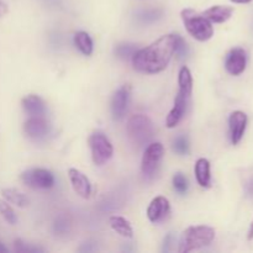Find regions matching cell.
<instances>
[{"label":"cell","instance_id":"obj_1","mask_svg":"<svg viewBox=\"0 0 253 253\" xmlns=\"http://www.w3.org/2000/svg\"><path fill=\"white\" fill-rule=\"evenodd\" d=\"M174 41L175 34L163 35L150 46L137 49L131 58L133 68L148 74L162 72L174 54Z\"/></svg>","mask_w":253,"mask_h":253},{"label":"cell","instance_id":"obj_2","mask_svg":"<svg viewBox=\"0 0 253 253\" xmlns=\"http://www.w3.org/2000/svg\"><path fill=\"white\" fill-rule=\"evenodd\" d=\"M215 239V230L209 226H190L182 234L179 240V253H188L211 244Z\"/></svg>","mask_w":253,"mask_h":253},{"label":"cell","instance_id":"obj_3","mask_svg":"<svg viewBox=\"0 0 253 253\" xmlns=\"http://www.w3.org/2000/svg\"><path fill=\"white\" fill-rule=\"evenodd\" d=\"M183 24L187 31L198 41H208L214 35L211 22L203 14H199L193 9H184L180 12Z\"/></svg>","mask_w":253,"mask_h":253},{"label":"cell","instance_id":"obj_4","mask_svg":"<svg viewBox=\"0 0 253 253\" xmlns=\"http://www.w3.org/2000/svg\"><path fill=\"white\" fill-rule=\"evenodd\" d=\"M126 131H127L131 142L133 145H137L138 147L150 142L155 135V127H153L152 121L148 116L142 115V114H136L128 119Z\"/></svg>","mask_w":253,"mask_h":253},{"label":"cell","instance_id":"obj_5","mask_svg":"<svg viewBox=\"0 0 253 253\" xmlns=\"http://www.w3.org/2000/svg\"><path fill=\"white\" fill-rule=\"evenodd\" d=\"M89 146H90L93 162L96 166H103L113 157L114 148L110 140L101 131H94L89 136Z\"/></svg>","mask_w":253,"mask_h":253},{"label":"cell","instance_id":"obj_6","mask_svg":"<svg viewBox=\"0 0 253 253\" xmlns=\"http://www.w3.org/2000/svg\"><path fill=\"white\" fill-rule=\"evenodd\" d=\"M163 156H165V147L161 142H153L147 146L141 162V170L145 179H152L155 177Z\"/></svg>","mask_w":253,"mask_h":253},{"label":"cell","instance_id":"obj_7","mask_svg":"<svg viewBox=\"0 0 253 253\" xmlns=\"http://www.w3.org/2000/svg\"><path fill=\"white\" fill-rule=\"evenodd\" d=\"M21 180L32 189H49L54 184V175L43 168H31L21 173Z\"/></svg>","mask_w":253,"mask_h":253},{"label":"cell","instance_id":"obj_8","mask_svg":"<svg viewBox=\"0 0 253 253\" xmlns=\"http://www.w3.org/2000/svg\"><path fill=\"white\" fill-rule=\"evenodd\" d=\"M24 131L27 137L31 140L41 141L47 137L51 131V126H49L48 121L44 120L43 116H31L25 123Z\"/></svg>","mask_w":253,"mask_h":253},{"label":"cell","instance_id":"obj_9","mask_svg":"<svg viewBox=\"0 0 253 253\" xmlns=\"http://www.w3.org/2000/svg\"><path fill=\"white\" fill-rule=\"evenodd\" d=\"M128 100H130V88L127 85H123L114 93L111 99V114L114 120L120 121L125 118Z\"/></svg>","mask_w":253,"mask_h":253},{"label":"cell","instance_id":"obj_10","mask_svg":"<svg viewBox=\"0 0 253 253\" xmlns=\"http://www.w3.org/2000/svg\"><path fill=\"white\" fill-rule=\"evenodd\" d=\"M247 66V53L241 47L232 48L225 59V68L231 76H240L244 73Z\"/></svg>","mask_w":253,"mask_h":253},{"label":"cell","instance_id":"obj_11","mask_svg":"<svg viewBox=\"0 0 253 253\" xmlns=\"http://www.w3.org/2000/svg\"><path fill=\"white\" fill-rule=\"evenodd\" d=\"M190 96L192 95H187V94L178 91L177 96H175L174 99V105H173L172 110L169 111V114H168L167 116V120H166V125H167V127L173 128L179 124V121L182 120L185 111H187Z\"/></svg>","mask_w":253,"mask_h":253},{"label":"cell","instance_id":"obj_12","mask_svg":"<svg viewBox=\"0 0 253 253\" xmlns=\"http://www.w3.org/2000/svg\"><path fill=\"white\" fill-rule=\"evenodd\" d=\"M247 126V115L244 111H234L229 118V127H230V138H231L232 145H237L242 140L246 131Z\"/></svg>","mask_w":253,"mask_h":253},{"label":"cell","instance_id":"obj_13","mask_svg":"<svg viewBox=\"0 0 253 253\" xmlns=\"http://www.w3.org/2000/svg\"><path fill=\"white\" fill-rule=\"evenodd\" d=\"M170 205L167 198L157 197L150 203L147 208V217L153 224L163 221L169 215Z\"/></svg>","mask_w":253,"mask_h":253},{"label":"cell","instance_id":"obj_14","mask_svg":"<svg viewBox=\"0 0 253 253\" xmlns=\"http://www.w3.org/2000/svg\"><path fill=\"white\" fill-rule=\"evenodd\" d=\"M68 177L72 183L74 192L79 195V197L88 199L91 194V184L90 180L88 179L84 173H82L79 169L76 168H69L68 169Z\"/></svg>","mask_w":253,"mask_h":253},{"label":"cell","instance_id":"obj_15","mask_svg":"<svg viewBox=\"0 0 253 253\" xmlns=\"http://www.w3.org/2000/svg\"><path fill=\"white\" fill-rule=\"evenodd\" d=\"M232 12H234V7L226 6V5H215V6H211L208 10H205L203 15L210 22L222 24V22L227 21L232 16Z\"/></svg>","mask_w":253,"mask_h":253},{"label":"cell","instance_id":"obj_16","mask_svg":"<svg viewBox=\"0 0 253 253\" xmlns=\"http://www.w3.org/2000/svg\"><path fill=\"white\" fill-rule=\"evenodd\" d=\"M22 108L31 116H43L46 114V104L39 95H27L21 101Z\"/></svg>","mask_w":253,"mask_h":253},{"label":"cell","instance_id":"obj_17","mask_svg":"<svg viewBox=\"0 0 253 253\" xmlns=\"http://www.w3.org/2000/svg\"><path fill=\"white\" fill-rule=\"evenodd\" d=\"M195 178L200 187L209 188L211 183V174H210V162L207 158H199L194 167Z\"/></svg>","mask_w":253,"mask_h":253},{"label":"cell","instance_id":"obj_18","mask_svg":"<svg viewBox=\"0 0 253 253\" xmlns=\"http://www.w3.org/2000/svg\"><path fill=\"white\" fill-rule=\"evenodd\" d=\"M110 221V226L116 234H119L120 236L126 237V239H131L133 236V230L131 226L130 221L126 220L125 217L118 216V215H114L109 219Z\"/></svg>","mask_w":253,"mask_h":253},{"label":"cell","instance_id":"obj_19","mask_svg":"<svg viewBox=\"0 0 253 253\" xmlns=\"http://www.w3.org/2000/svg\"><path fill=\"white\" fill-rule=\"evenodd\" d=\"M74 44L77 48L84 54V56H90L93 53L94 44L93 40L89 36L88 32L85 31H79L74 35Z\"/></svg>","mask_w":253,"mask_h":253},{"label":"cell","instance_id":"obj_20","mask_svg":"<svg viewBox=\"0 0 253 253\" xmlns=\"http://www.w3.org/2000/svg\"><path fill=\"white\" fill-rule=\"evenodd\" d=\"M163 16V11L158 7H150V9H143L136 14V21L140 25H151L153 22L158 21Z\"/></svg>","mask_w":253,"mask_h":253},{"label":"cell","instance_id":"obj_21","mask_svg":"<svg viewBox=\"0 0 253 253\" xmlns=\"http://www.w3.org/2000/svg\"><path fill=\"white\" fill-rule=\"evenodd\" d=\"M1 195L6 202H9L10 204L16 205L19 208H26L29 205V199L25 197V194H22L19 190L14 189V188H5V189H2Z\"/></svg>","mask_w":253,"mask_h":253},{"label":"cell","instance_id":"obj_22","mask_svg":"<svg viewBox=\"0 0 253 253\" xmlns=\"http://www.w3.org/2000/svg\"><path fill=\"white\" fill-rule=\"evenodd\" d=\"M173 151H174L177 155L179 156H187L190 151V145L189 140H188L187 136L179 135L173 140Z\"/></svg>","mask_w":253,"mask_h":253},{"label":"cell","instance_id":"obj_23","mask_svg":"<svg viewBox=\"0 0 253 253\" xmlns=\"http://www.w3.org/2000/svg\"><path fill=\"white\" fill-rule=\"evenodd\" d=\"M137 51V47L133 43H120L115 47V54L116 57L121 59H131L133 57V54Z\"/></svg>","mask_w":253,"mask_h":253},{"label":"cell","instance_id":"obj_24","mask_svg":"<svg viewBox=\"0 0 253 253\" xmlns=\"http://www.w3.org/2000/svg\"><path fill=\"white\" fill-rule=\"evenodd\" d=\"M0 215L4 217V220L6 222H9L10 225H15L17 222V216L15 214L14 209L11 208V205L9 204V202L6 200H0Z\"/></svg>","mask_w":253,"mask_h":253},{"label":"cell","instance_id":"obj_25","mask_svg":"<svg viewBox=\"0 0 253 253\" xmlns=\"http://www.w3.org/2000/svg\"><path fill=\"white\" fill-rule=\"evenodd\" d=\"M173 188L175 189V192H178L179 194H185L188 192V188H189V182H188V178L183 174L182 172H178L173 175Z\"/></svg>","mask_w":253,"mask_h":253},{"label":"cell","instance_id":"obj_26","mask_svg":"<svg viewBox=\"0 0 253 253\" xmlns=\"http://www.w3.org/2000/svg\"><path fill=\"white\" fill-rule=\"evenodd\" d=\"M174 53L178 57V59L187 58L189 54V48H188L187 42L184 41L180 35L175 34V41H174Z\"/></svg>","mask_w":253,"mask_h":253},{"label":"cell","instance_id":"obj_27","mask_svg":"<svg viewBox=\"0 0 253 253\" xmlns=\"http://www.w3.org/2000/svg\"><path fill=\"white\" fill-rule=\"evenodd\" d=\"M15 251L20 253H37V252H43V250L40 249L36 246H30L22 242L21 240H16L15 241Z\"/></svg>","mask_w":253,"mask_h":253},{"label":"cell","instance_id":"obj_28","mask_svg":"<svg viewBox=\"0 0 253 253\" xmlns=\"http://www.w3.org/2000/svg\"><path fill=\"white\" fill-rule=\"evenodd\" d=\"M68 227H69V222L66 217L59 216L58 219L56 220L54 222V232L58 235H64L68 232Z\"/></svg>","mask_w":253,"mask_h":253},{"label":"cell","instance_id":"obj_29","mask_svg":"<svg viewBox=\"0 0 253 253\" xmlns=\"http://www.w3.org/2000/svg\"><path fill=\"white\" fill-rule=\"evenodd\" d=\"M173 242H174V235H173V232H169V234H168L167 236L165 237V241H163L162 251L166 252V253L172 251Z\"/></svg>","mask_w":253,"mask_h":253},{"label":"cell","instance_id":"obj_30","mask_svg":"<svg viewBox=\"0 0 253 253\" xmlns=\"http://www.w3.org/2000/svg\"><path fill=\"white\" fill-rule=\"evenodd\" d=\"M7 11H9V9H7V5L5 4L2 0H0V17L5 16V15L7 14Z\"/></svg>","mask_w":253,"mask_h":253},{"label":"cell","instance_id":"obj_31","mask_svg":"<svg viewBox=\"0 0 253 253\" xmlns=\"http://www.w3.org/2000/svg\"><path fill=\"white\" fill-rule=\"evenodd\" d=\"M231 1L235 2V4H249L252 0H231Z\"/></svg>","mask_w":253,"mask_h":253},{"label":"cell","instance_id":"obj_32","mask_svg":"<svg viewBox=\"0 0 253 253\" xmlns=\"http://www.w3.org/2000/svg\"><path fill=\"white\" fill-rule=\"evenodd\" d=\"M247 239H249V240H253V222L251 224V226H250L249 235H247Z\"/></svg>","mask_w":253,"mask_h":253},{"label":"cell","instance_id":"obj_33","mask_svg":"<svg viewBox=\"0 0 253 253\" xmlns=\"http://www.w3.org/2000/svg\"><path fill=\"white\" fill-rule=\"evenodd\" d=\"M0 252H7L6 247H4V246H2L1 244H0Z\"/></svg>","mask_w":253,"mask_h":253}]
</instances>
